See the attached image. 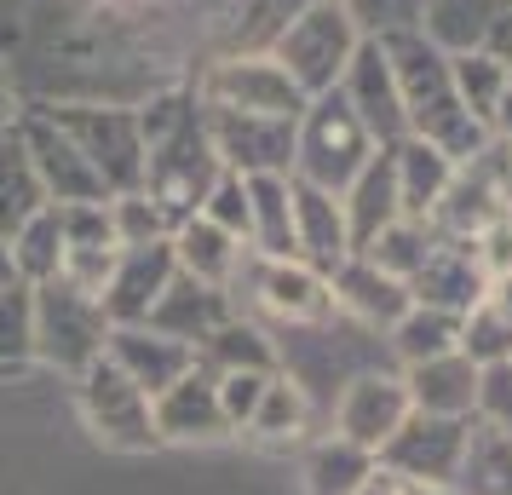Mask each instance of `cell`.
Here are the masks:
<instances>
[{
  "label": "cell",
  "instance_id": "6da1fadb",
  "mask_svg": "<svg viewBox=\"0 0 512 495\" xmlns=\"http://www.w3.org/2000/svg\"><path fill=\"white\" fill-rule=\"evenodd\" d=\"M139 133H144V196L156 202V213L173 225H185L190 213H202L213 179L225 173L219 150L208 139V116L202 104L185 93H162L139 110Z\"/></svg>",
  "mask_w": 512,
  "mask_h": 495
},
{
  "label": "cell",
  "instance_id": "7a4b0ae2",
  "mask_svg": "<svg viewBox=\"0 0 512 495\" xmlns=\"http://www.w3.org/2000/svg\"><path fill=\"white\" fill-rule=\"evenodd\" d=\"M386 47V64H392L397 98H403V127L409 139L438 144L449 162H472L489 144V127L472 121V110L455 93V75H449V52L426 35H392L380 41Z\"/></svg>",
  "mask_w": 512,
  "mask_h": 495
},
{
  "label": "cell",
  "instance_id": "3957f363",
  "mask_svg": "<svg viewBox=\"0 0 512 495\" xmlns=\"http://www.w3.org/2000/svg\"><path fill=\"white\" fill-rule=\"evenodd\" d=\"M374 150H380V144L369 139V127L357 121L346 93L334 87V93L311 98L300 110V127H294V179L328 190V196H340V190L369 167Z\"/></svg>",
  "mask_w": 512,
  "mask_h": 495
},
{
  "label": "cell",
  "instance_id": "277c9868",
  "mask_svg": "<svg viewBox=\"0 0 512 495\" xmlns=\"http://www.w3.org/2000/svg\"><path fill=\"white\" fill-rule=\"evenodd\" d=\"M357 47H363V35H357L346 6L340 0H311L300 18L282 29V41L271 47V58L294 75V87L305 98H323L346 81Z\"/></svg>",
  "mask_w": 512,
  "mask_h": 495
},
{
  "label": "cell",
  "instance_id": "5b68a950",
  "mask_svg": "<svg viewBox=\"0 0 512 495\" xmlns=\"http://www.w3.org/2000/svg\"><path fill=\"white\" fill-rule=\"evenodd\" d=\"M47 116L70 133V144L87 156L110 196L144 185V133H139V110L121 104H47Z\"/></svg>",
  "mask_w": 512,
  "mask_h": 495
},
{
  "label": "cell",
  "instance_id": "8992f818",
  "mask_svg": "<svg viewBox=\"0 0 512 495\" xmlns=\"http://www.w3.org/2000/svg\"><path fill=\"white\" fill-rule=\"evenodd\" d=\"M35 288V363H52L64 375H81L110 346V311L104 300L70 283H29Z\"/></svg>",
  "mask_w": 512,
  "mask_h": 495
},
{
  "label": "cell",
  "instance_id": "52a82bcc",
  "mask_svg": "<svg viewBox=\"0 0 512 495\" xmlns=\"http://www.w3.org/2000/svg\"><path fill=\"white\" fill-rule=\"evenodd\" d=\"M75 403H81V421L104 449H121V455H144L156 449V409L133 380L121 375V363L110 352L93 357L81 375H75Z\"/></svg>",
  "mask_w": 512,
  "mask_h": 495
},
{
  "label": "cell",
  "instance_id": "ba28073f",
  "mask_svg": "<svg viewBox=\"0 0 512 495\" xmlns=\"http://www.w3.org/2000/svg\"><path fill=\"white\" fill-rule=\"evenodd\" d=\"M196 104L202 110H231V116H288L300 121L311 98L294 87V75L282 70L271 52H231L208 64V75L196 81Z\"/></svg>",
  "mask_w": 512,
  "mask_h": 495
},
{
  "label": "cell",
  "instance_id": "9c48e42d",
  "mask_svg": "<svg viewBox=\"0 0 512 495\" xmlns=\"http://www.w3.org/2000/svg\"><path fill=\"white\" fill-rule=\"evenodd\" d=\"M248 271V294H254V306L265 317H277L288 329H311V323H328L334 317V288L317 265L305 260H259L248 254L242 260Z\"/></svg>",
  "mask_w": 512,
  "mask_h": 495
},
{
  "label": "cell",
  "instance_id": "30bf717a",
  "mask_svg": "<svg viewBox=\"0 0 512 495\" xmlns=\"http://www.w3.org/2000/svg\"><path fill=\"white\" fill-rule=\"evenodd\" d=\"M466 432H472V415L455 421V415H420L415 409L374 461L392 467L397 478H420V484H449L455 490V472H461V455H466Z\"/></svg>",
  "mask_w": 512,
  "mask_h": 495
},
{
  "label": "cell",
  "instance_id": "8fae6325",
  "mask_svg": "<svg viewBox=\"0 0 512 495\" xmlns=\"http://www.w3.org/2000/svg\"><path fill=\"white\" fill-rule=\"evenodd\" d=\"M18 139H24L35 173H41L47 202H58V208H70V202H110L104 179L87 167V156L70 144V133H64V127L47 116V104L24 110V121H18Z\"/></svg>",
  "mask_w": 512,
  "mask_h": 495
},
{
  "label": "cell",
  "instance_id": "7c38bea8",
  "mask_svg": "<svg viewBox=\"0 0 512 495\" xmlns=\"http://www.w3.org/2000/svg\"><path fill=\"white\" fill-rule=\"evenodd\" d=\"M208 139L219 150V167L231 173H294V127L288 116H231V110H202Z\"/></svg>",
  "mask_w": 512,
  "mask_h": 495
},
{
  "label": "cell",
  "instance_id": "4fadbf2b",
  "mask_svg": "<svg viewBox=\"0 0 512 495\" xmlns=\"http://www.w3.org/2000/svg\"><path fill=\"white\" fill-rule=\"evenodd\" d=\"M409 415H415V403H409L403 375H357L346 392H340V403H334V438H346V444L380 455Z\"/></svg>",
  "mask_w": 512,
  "mask_h": 495
},
{
  "label": "cell",
  "instance_id": "5bb4252c",
  "mask_svg": "<svg viewBox=\"0 0 512 495\" xmlns=\"http://www.w3.org/2000/svg\"><path fill=\"white\" fill-rule=\"evenodd\" d=\"M507 213V196H501V179H495V150H478L472 162L455 167V179L443 190V202L432 208V236H449V242H472V236L495 225Z\"/></svg>",
  "mask_w": 512,
  "mask_h": 495
},
{
  "label": "cell",
  "instance_id": "9a60e30c",
  "mask_svg": "<svg viewBox=\"0 0 512 495\" xmlns=\"http://www.w3.org/2000/svg\"><path fill=\"white\" fill-rule=\"evenodd\" d=\"M150 409H156V438H162V444H219V438H231V421H225L219 392H213V369L202 357H196V369L173 380Z\"/></svg>",
  "mask_w": 512,
  "mask_h": 495
},
{
  "label": "cell",
  "instance_id": "2e32d148",
  "mask_svg": "<svg viewBox=\"0 0 512 495\" xmlns=\"http://www.w3.org/2000/svg\"><path fill=\"white\" fill-rule=\"evenodd\" d=\"M179 277V260H173V242H139V248H121V265L110 288H104V311L110 323L127 329V323H150V311Z\"/></svg>",
  "mask_w": 512,
  "mask_h": 495
},
{
  "label": "cell",
  "instance_id": "e0dca14e",
  "mask_svg": "<svg viewBox=\"0 0 512 495\" xmlns=\"http://www.w3.org/2000/svg\"><path fill=\"white\" fill-rule=\"evenodd\" d=\"M104 352L116 357L121 375L133 380L150 403L162 398L179 375H190V369H196V346H185V340H173V334H162V329H150V323L110 329V346H104Z\"/></svg>",
  "mask_w": 512,
  "mask_h": 495
},
{
  "label": "cell",
  "instance_id": "ac0fdd59",
  "mask_svg": "<svg viewBox=\"0 0 512 495\" xmlns=\"http://www.w3.org/2000/svg\"><path fill=\"white\" fill-rule=\"evenodd\" d=\"M340 93H346V104L357 110V121L369 127L374 144L409 139V127H403V98H397L392 64H386V47H380V41H363V47H357L346 81H340Z\"/></svg>",
  "mask_w": 512,
  "mask_h": 495
},
{
  "label": "cell",
  "instance_id": "d6986e66",
  "mask_svg": "<svg viewBox=\"0 0 512 495\" xmlns=\"http://www.w3.org/2000/svg\"><path fill=\"white\" fill-rule=\"evenodd\" d=\"M173 242V260H179V277L190 283H208V288H236L242 277V260H248V242H236L231 231H219L213 219L190 213L185 225L167 231Z\"/></svg>",
  "mask_w": 512,
  "mask_h": 495
},
{
  "label": "cell",
  "instance_id": "ffe728a7",
  "mask_svg": "<svg viewBox=\"0 0 512 495\" xmlns=\"http://www.w3.org/2000/svg\"><path fill=\"white\" fill-rule=\"evenodd\" d=\"M409 294L415 306H438L461 317L478 294H484V271L472 260V242H449V236H432V254L420 260V271L409 277Z\"/></svg>",
  "mask_w": 512,
  "mask_h": 495
},
{
  "label": "cell",
  "instance_id": "44dd1931",
  "mask_svg": "<svg viewBox=\"0 0 512 495\" xmlns=\"http://www.w3.org/2000/svg\"><path fill=\"white\" fill-rule=\"evenodd\" d=\"M478 363L466 352H443V357H426V363H409L403 369V386H409V403L420 415H478Z\"/></svg>",
  "mask_w": 512,
  "mask_h": 495
},
{
  "label": "cell",
  "instance_id": "7402d4cb",
  "mask_svg": "<svg viewBox=\"0 0 512 495\" xmlns=\"http://www.w3.org/2000/svg\"><path fill=\"white\" fill-rule=\"evenodd\" d=\"M294 242H300L305 265H317L323 277H334V271L351 260V231H346L340 196H328V190L294 179Z\"/></svg>",
  "mask_w": 512,
  "mask_h": 495
},
{
  "label": "cell",
  "instance_id": "603a6c76",
  "mask_svg": "<svg viewBox=\"0 0 512 495\" xmlns=\"http://www.w3.org/2000/svg\"><path fill=\"white\" fill-rule=\"evenodd\" d=\"M328 288H334V311H351V317H357V323H369V329H392L397 317L415 306L409 283L386 277V271L369 265L363 254H351V260L328 277Z\"/></svg>",
  "mask_w": 512,
  "mask_h": 495
},
{
  "label": "cell",
  "instance_id": "cb8c5ba5",
  "mask_svg": "<svg viewBox=\"0 0 512 495\" xmlns=\"http://www.w3.org/2000/svg\"><path fill=\"white\" fill-rule=\"evenodd\" d=\"M236 317L231 306V288H208V283H190V277H173L156 311H150V329L173 334V340H185V346H202L213 334L225 329Z\"/></svg>",
  "mask_w": 512,
  "mask_h": 495
},
{
  "label": "cell",
  "instance_id": "d4e9b609",
  "mask_svg": "<svg viewBox=\"0 0 512 495\" xmlns=\"http://www.w3.org/2000/svg\"><path fill=\"white\" fill-rule=\"evenodd\" d=\"M248 254L259 260H300L294 242V173H248Z\"/></svg>",
  "mask_w": 512,
  "mask_h": 495
},
{
  "label": "cell",
  "instance_id": "484cf974",
  "mask_svg": "<svg viewBox=\"0 0 512 495\" xmlns=\"http://www.w3.org/2000/svg\"><path fill=\"white\" fill-rule=\"evenodd\" d=\"M455 167L438 144L426 139H397L392 144V173H397V213L403 219H415V225H426L432 219V208L443 202V190H449V179H455Z\"/></svg>",
  "mask_w": 512,
  "mask_h": 495
},
{
  "label": "cell",
  "instance_id": "4316f807",
  "mask_svg": "<svg viewBox=\"0 0 512 495\" xmlns=\"http://www.w3.org/2000/svg\"><path fill=\"white\" fill-rule=\"evenodd\" d=\"M340 208H346V231H351V254L369 242V236H380L392 219H403L397 213V173H392V144H380L369 156V167L351 179L346 190H340Z\"/></svg>",
  "mask_w": 512,
  "mask_h": 495
},
{
  "label": "cell",
  "instance_id": "83f0119b",
  "mask_svg": "<svg viewBox=\"0 0 512 495\" xmlns=\"http://www.w3.org/2000/svg\"><path fill=\"white\" fill-rule=\"evenodd\" d=\"M461 352L489 369V363H512V271L489 277L484 294L461 311Z\"/></svg>",
  "mask_w": 512,
  "mask_h": 495
},
{
  "label": "cell",
  "instance_id": "f1b7e54d",
  "mask_svg": "<svg viewBox=\"0 0 512 495\" xmlns=\"http://www.w3.org/2000/svg\"><path fill=\"white\" fill-rule=\"evenodd\" d=\"M41 208H47L41 173H35V162H29L18 127H12V133H0V236L12 242Z\"/></svg>",
  "mask_w": 512,
  "mask_h": 495
},
{
  "label": "cell",
  "instance_id": "f546056e",
  "mask_svg": "<svg viewBox=\"0 0 512 495\" xmlns=\"http://www.w3.org/2000/svg\"><path fill=\"white\" fill-rule=\"evenodd\" d=\"M507 484H512V438L472 421L461 472H455V495H507Z\"/></svg>",
  "mask_w": 512,
  "mask_h": 495
},
{
  "label": "cell",
  "instance_id": "4dcf8cb0",
  "mask_svg": "<svg viewBox=\"0 0 512 495\" xmlns=\"http://www.w3.org/2000/svg\"><path fill=\"white\" fill-rule=\"evenodd\" d=\"M386 334H392V352L403 369L426 363V357H443V352H461V317L438 311V306H409Z\"/></svg>",
  "mask_w": 512,
  "mask_h": 495
},
{
  "label": "cell",
  "instance_id": "1f68e13d",
  "mask_svg": "<svg viewBox=\"0 0 512 495\" xmlns=\"http://www.w3.org/2000/svg\"><path fill=\"white\" fill-rule=\"evenodd\" d=\"M305 426H311V398H305L300 380H288L277 369L265 380V398H259L254 421H248V438H259V444H294Z\"/></svg>",
  "mask_w": 512,
  "mask_h": 495
},
{
  "label": "cell",
  "instance_id": "d6a6232c",
  "mask_svg": "<svg viewBox=\"0 0 512 495\" xmlns=\"http://www.w3.org/2000/svg\"><path fill=\"white\" fill-rule=\"evenodd\" d=\"M12 265H18L24 283H58V271H64V219H58L52 202L12 236Z\"/></svg>",
  "mask_w": 512,
  "mask_h": 495
},
{
  "label": "cell",
  "instance_id": "836d02e7",
  "mask_svg": "<svg viewBox=\"0 0 512 495\" xmlns=\"http://www.w3.org/2000/svg\"><path fill=\"white\" fill-rule=\"evenodd\" d=\"M35 363V288H0V375H24Z\"/></svg>",
  "mask_w": 512,
  "mask_h": 495
},
{
  "label": "cell",
  "instance_id": "e575fe53",
  "mask_svg": "<svg viewBox=\"0 0 512 495\" xmlns=\"http://www.w3.org/2000/svg\"><path fill=\"white\" fill-rule=\"evenodd\" d=\"M369 265H380L386 277H397V283H409L420 271V260L432 254V225H415V219H392L380 236H369L363 248H357Z\"/></svg>",
  "mask_w": 512,
  "mask_h": 495
},
{
  "label": "cell",
  "instance_id": "d590c367",
  "mask_svg": "<svg viewBox=\"0 0 512 495\" xmlns=\"http://www.w3.org/2000/svg\"><path fill=\"white\" fill-rule=\"evenodd\" d=\"M369 472H374L369 449L346 444V438H328V444H317L311 467H305V495H357V484Z\"/></svg>",
  "mask_w": 512,
  "mask_h": 495
},
{
  "label": "cell",
  "instance_id": "8d00e7d4",
  "mask_svg": "<svg viewBox=\"0 0 512 495\" xmlns=\"http://www.w3.org/2000/svg\"><path fill=\"white\" fill-rule=\"evenodd\" d=\"M449 75H455V93L472 110V121L489 127V110H495V93L507 81V64H495L484 47H472V52H449Z\"/></svg>",
  "mask_w": 512,
  "mask_h": 495
},
{
  "label": "cell",
  "instance_id": "74e56055",
  "mask_svg": "<svg viewBox=\"0 0 512 495\" xmlns=\"http://www.w3.org/2000/svg\"><path fill=\"white\" fill-rule=\"evenodd\" d=\"M363 41H392V35H420L432 0H340Z\"/></svg>",
  "mask_w": 512,
  "mask_h": 495
},
{
  "label": "cell",
  "instance_id": "f35d334b",
  "mask_svg": "<svg viewBox=\"0 0 512 495\" xmlns=\"http://www.w3.org/2000/svg\"><path fill=\"white\" fill-rule=\"evenodd\" d=\"M196 357H202L208 369H277V352L265 346V334L248 329L242 317H231V323L213 334V340H202V346H196Z\"/></svg>",
  "mask_w": 512,
  "mask_h": 495
},
{
  "label": "cell",
  "instance_id": "ab89813d",
  "mask_svg": "<svg viewBox=\"0 0 512 495\" xmlns=\"http://www.w3.org/2000/svg\"><path fill=\"white\" fill-rule=\"evenodd\" d=\"M271 375H277V369H213V392H219V409H225L231 432H248Z\"/></svg>",
  "mask_w": 512,
  "mask_h": 495
},
{
  "label": "cell",
  "instance_id": "60d3db41",
  "mask_svg": "<svg viewBox=\"0 0 512 495\" xmlns=\"http://www.w3.org/2000/svg\"><path fill=\"white\" fill-rule=\"evenodd\" d=\"M202 219H213L219 231H231L236 242H248V225H254V208H248V179L242 173H219L208 190V202H202Z\"/></svg>",
  "mask_w": 512,
  "mask_h": 495
},
{
  "label": "cell",
  "instance_id": "b9f144b4",
  "mask_svg": "<svg viewBox=\"0 0 512 495\" xmlns=\"http://www.w3.org/2000/svg\"><path fill=\"white\" fill-rule=\"evenodd\" d=\"M110 219H116L121 248H139V242H162L167 219L156 213V202L144 190H127V196H110Z\"/></svg>",
  "mask_w": 512,
  "mask_h": 495
},
{
  "label": "cell",
  "instance_id": "7bdbcfd3",
  "mask_svg": "<svg viewBox=\"0 0 512 495\" xmlns=\"http://www.w3.org/2000/svg\"><path fill=\"white\" fill-rule=\"evenodd\" d=\"M478 421L512 438V363H489L478 375Z\"/></svg>",
  "mask_w": 512,
  "mask_h": 495
},
{
  "label": "cell",
  "instance_id": "ee69618b",
  "mask_svg": "<svg viewBox=\"0 0 512 495\" xmlns=\"http://www.w3.org/2000/svg\"><path fill=\"white\" fill-rule=\"evenodd\" d=\"M484 52L495 58V64H507L512 70V6L495 12V24H489V35H484Z\"/></svg>",
  "mask_w": 512,
  "mask_h": 495
},
{
  "label": "cell",
  "instance_id": "f6af8a7d",
  "mask_svg": "<svg viewBox=\"0 0 512 495\" xmlns=\"http://www.w3.org/2000/svg\"><path fill=\"white\" fill-rule=\"evenodd\" d=\"M489 139L512 144V70H507V81H501V93H495V110H489Z\"/></svg>",
  "mask_w": 512,
  "mask_h": 495
},
{
  "label": "cell",
  "instance_id": "bcb514c9",
  "mask_svg": "<svg viewBox=\"0 0 512 495\" xmlns=\"http://www.w3.org/2000/svg\"><path fill=\"white\" fill-rule=\"evenodd\" d=\"M24 121V110H18V93H12V64L0 58V133H12Z\"/></svg>",
  "mask_w": 512,
  "mask_h": 495
},
{
  "label": "cell",
  "instance_id": "7dc6e473",
  "mask_svg": "<svg viewBox=\"0 0 512 495\" xmlns=\"http://www.w3.org/2000/svg\"><path fill=\"white\" fill-rule=\"evenodd\" d=\"M357 495H403V478H397L392 467H380V461H374V472L357 484Z\"/></svg>",
  "mask_w": 512,
  "mask_h": 495
},
{
  "label": "cell",
  "instance_id": "c3c4849f",
  "mask_svg": "<svg viewBox=\"0 0 512 495\" xmlns=\"http://www.w3.org/2000/svg\"><path fill=\"white\" fill-rule=\"evenodd\" d=\"M489 150H495V179H501V196H507V208H512V144L489 139Z\"/></svg>",
  "mask_w": 512,
  "mask_h": 495
},
{
  "label": "cell",
  "instance_id": "681fc988",
  "mask_svg": "<svg viewBox=\"0 0 512 495\" xmlns=\"http://www.w3.org/2000/svg\"><path fill=\"white\" fill-rule=\"evenodd\" d=\"M6 283H24V277H18V265H12V242L0 236V288Z\"/></svg>",
  "mask_w": 512,
  "mask_h": 495
},
{
  "label": "cell",
  "instance_id": "f907efd6",
  "mask_svg": "<svg viewBox=\"0 0 512 495\" xmlns=\"http://www.w3.org/2000/svg\"><path fill=\"white\" fill-rule=\"evenodd\" d=\"M403 495H455L449 484H420V478H403Z\"/></svg>",
  "mask_w": 512,
  "mask_h": 495
},
{
  "label": "cell",
  "instance_id": "816d5d0a",
  "mask_svg": "<svg viewBox=\"0 0 512 495\" xmlns=\"http://www.w3.org/2000/svg\"><path fill=\"white\" fill-rule=\"evenodd\" d=\"M507 231H512V208H507Z\"/></svg>",
  "mask_w": 512,
  "mask_h": 495
},
{
  "label": "cell",
  "instance_id": "f5cc1de1",
  "mask_svg": "<svg viewBox=\"0 0 512 495\" xmlns=\"http://www.w3.org/2000/svg\"><path fill=\"white\" fill-rule=\"evenodd\" d=\"M507 495H512V484H507Z\"/></svg>",
  "mask_w": 512,
  "mask_h": 495
}]
</instances>
